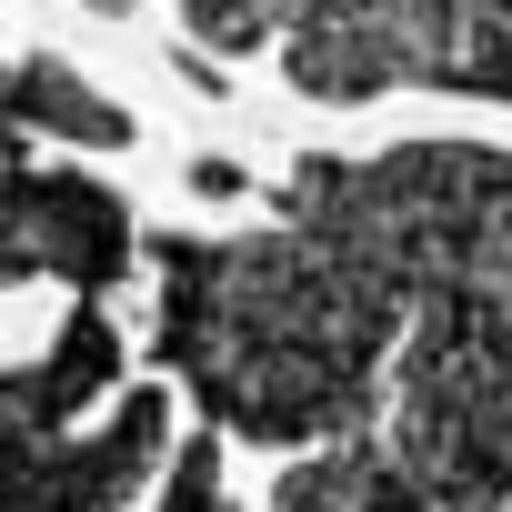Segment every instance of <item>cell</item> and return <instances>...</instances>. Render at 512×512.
<instances>
[{
    "mask_svg": "<svg viewBox=\"0 0 512 512\" xmlns=\"http://www.w3.org/2000/svg\"><path fill=\"white\" fill-rule=\"evenodd\" d=\"M272 512H442V502L402 472V452L382 432H342L272 482Z\"/></svg>",
    "mask_w": 512,
    "mask_h": 512,
    "instance_id": "cell-7",
    "label": "cell"
},
{
    "mask_svg": "<svg viewBox=\"0 0 512 512\" xmlns=\"http://www.w3.org/2000/svg\"><path fill=\"white\" fill-rule=\"evenodd\" d=\"M31 131H41V141H81V151H131V141H141V121H131L121 101H101V91H91L71 61H51V51H31V61L0 71V161H21Z\"/></svg>",
    "mask_w": 512,
    "mask_h": 512,
    "instance_id": "cell-6",
    "label": "cell"
},
{
    "mask_svg": "<svg viewBox=\"0 0 512 512\" xmlns=\"http://www.w3.org/2000/svg\"><path fill=\"white\" fill-rule=\"evenodd\" d=\"M171 462V392L121 382V332L101 302L0 362V512H131Z\"/></svg>",
    "mask_w": 512,
    "mask_h": 512,
    "instance_id": "cell-3",
    "label": "cell"
},
{
    "mask_svg": "<svg viewBox=\"0 0 512 512\" xmlns=\"http://www.w3.org/2000/svg\"><path fill=\"white\" fill-rule=\"evenodd\" d=\"M151 362L201 402L221 442H272V452H322L342 432L382 422L392 352H402V292L362 272L342 241L302 221L262 231H151Z\"/></svg>",
    "mask_w": 512,
    "mask_h": 512,
    "instance_id": "cell-1",
    "label": "cell"
},
{
    "mask_svg": "<svg viewBox=\"0 0 512 512\" xmlns=\"http://www.w3.org/2000/svg\"><path fill=\"white\" fill-rule=\"evenodd\" d=\"M211 51H272L302 101H512V0H171Z\"/></svg>",
    "mask_w": 512,
    "mask_h": 512,
    "instance_id": "cell-2",
    "label": "cell"
},
{
    "mask_svg": "<svg viewBox=\"0 0 512 512\" xmlns=\"http://www.w3.org/2000/svg\"><path fill=\"white\" fill-rule=\"evenodd\" d=\"M272 211L342 241L412 312L422 292H442L462 262H482L512 231V151H492V141H402V151H362V161H292Z\"/></svg>",
    "mask_w": 512,
    "mask_h": 512,
    "instance_id": "cell-4",
    "label": "cell"
},
{
    "mask_svg": "<svg viewBox=\"0 0 512 512\" xmlns=\"http://www.w3.org/2000/svg\"><path fill=\"white\" fill-rule=\"evenodd\" d=\"M141 262V221L111 181L61 161H0V282H71L81 302H111Z\"/></svg>",
    "mask_w": 512,
    "mask_h": 512,
    "instance_id": "cell-5",
    "label": "cell"
},
{
    "mask_svg": "<svg viewBox=\"0 0 512 512\" xmlns=\"http://www.w3.org/2000/svg\"><path fill=\"white\" fill-rule=\"evenodd\" d=\"M81 11H141V0H81Z\"/></svg>",
    "mask_w": 512,
    "mask_h": 512,
    "instance_id": "cell-9",
    "label": "cell"
},
{
    "mask_svg": "<svg viewBox=\"0 0 512 512\" xmlns=\"http://www.w3.org/2000/svg\"><path fill=\"white\" fill-rule=\"evenodd\" d=\"M161 512H231V492H221V432L171 442V462H161Z\"/></svg>",
    "mask_w": 512,
    "mask_h": 512,
    "instance_id": "cell-8",
    "label": "cell"
}]
</instances>
